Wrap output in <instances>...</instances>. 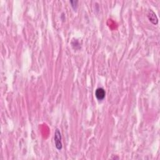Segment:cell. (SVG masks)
Returning <instances> with one entry per match:
<instances>
[{
	"label": "cell",
	"mask_w": 160,
	"mask_h": 160,
	"mask_svg": "<svg viewBox=\"0 0 160 160\" xmlns=\"http://www.w3.org/2000/svg\"><path fill=\"white\" fill-rule=\"evenodd\" d=\"M148 19L150 21H151L153 25H157L158 23V19L157 16H156L155 13L153 12L152 10H150L148 15Z\"/></svg>",
	"instance_id": "cell-3"
},
{
	"label": "cell",
	"mask_w": 160,
	"mask_h": 160,
	"mask_svg": "<svg viewBox=\"0 0 160 160\" xmlns=\"http://www.w3.org/2000/svg\"><path fill=\"white\" fill-rule=\"evenodd\" d=\"M106 93L105 89L102 88H99L96 90L95 91V96L96 98H97L99 101H101L103 99L105 98Z\"/></svg>",
	"instance_id": "cell-2"
},
{
	"label": "cell",
	"mask_w": 160,
	"mask_h": 160,
	"mask_svg": "<svg viewBox=\"0 0 160 160\" xmlns=\"http://www.w3.org/2000/svg\"><path fill=\"white\" fill-rule=\"evenodd\" d=\"M55 143L56 148L58 150H61L63 147L61 143V135L58 129H56L55 133Z\"/></svg>",
	"instance_id": "cell-1"
},
{
	"label": "cell",
	"mask_w": 160,
	"mask_h": 160,
	"mask_svg": "<svg viewBox=\"0 0 160 160\" xmlns=\"http://www.w3.org/2000/svg\"><path fill=\"white\" fill-rule=\"evenodd\" d=\"M70 3L71 4V6L72 7L74 8L75 9L77 8V6H78V1H70Z\"/></svg>",
	"instance_id": "cell-4"
}]
</instances>
